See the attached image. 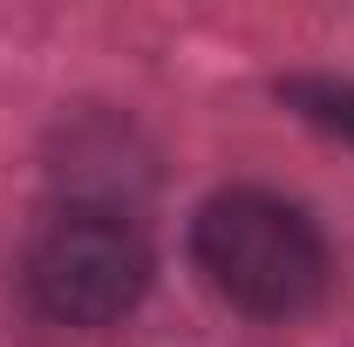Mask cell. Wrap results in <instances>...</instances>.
Segmentation results:
<instances>
[{
	"label": "cell",
	"instance_id": "2",
	"mask_svg": "<svg viewBox=\"0 0 354 347\" xmlns=\"http://www.w3.org/2000/svg\"><path fill=\"white\" fill-rule=\"evenodd\" d=\"M21 279L48 320L62 327H116L150 293V245L123 212L68 198L35 225Z\"/></svg>",
	"mask_w": 354,
	"mask_h": 347
},
{
	"label": "cell",
	"instance_id": "1",
	"mask_svg": "<svg viewBox=\"0 0 354 347\" xmlns=\"http://www.w3.org/2000/svg\"><path fill=\"white\" fill-rule=\"evenodd\" d=\"M191 252L198 272L218 286L239 313L286 320L307 313L327 286V238L313 232V218L272 191H218L191 218Z\"/></svg>",
	"mask_w": 354,
	"mask_h": 347
},
{
	"label": "cell",
	"instance_id": "3",
	"mask_svg": "<svg viewBox=\"0 0 354 347\" xmlns=\"http://www.w3.org/2000/svg\"><path fill=\"white\" fill-rule=\"evenodd\" d=\"M286 102L307 123H320V130L354 136V82H313V75H300V82H286Z\"/></svg>",
	"mask_w": 354,
	"mask_h": 347
}]
</instances>
